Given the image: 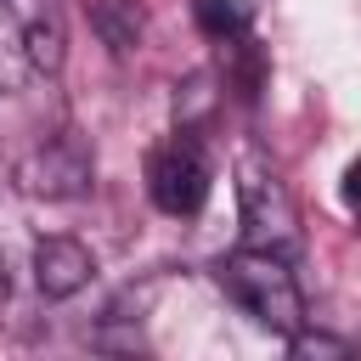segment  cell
Listing matches in <instances>:
<instances>
[{
    "label": "cell",
    "mask_w": 361,
    "mask_h": 361,
    "mask_svg": "<svg viewBox=\"0 0 361 361\" xmlns=\"http://www.w3.org/2000/svg\"><path fill=\"white\" fill-rule=\"evenodd\" d=\"M209 180L214 175H209V158L192 130H175L164 147L147 152V197L175 220H186L209 203Z\"/></svg>",
    "instance_id": "3"
},
{
    "label": "cell",
    "mask_w": 361,
    "mask_h": 361,
    "mask_svg": "<svg viewBox=\"0 0 361 361\" xmlns=\"http://www.w3.org/2000/svg\"><path fill=\"white\" fill-rule=\"evenodd\" d=\"M237 203H243V248H271L282 259L299 254V209L271 169L243 164L237 169Z\"/></svg>",
    "instance_id": "2"
},
{
    "label": "cell",
    "mask_w": 361,
    "mask_h": 361,
    "mask_svg": "<svg viewBox=\"0 0 361 361\" xmlns=\"http://www.w3.org/2000/svg\"><path fill=\"white\" fill-rule=\"evenodd\" d=\"M96 180V152L62 130V135H45L39 147H28L17 158V186L28 197H45V203H68V197H85Z\"/></svg>",
    "instance_id": "4"
},
{
    "label": "cell",
    "mask_w": 361,
    "mask_h": 361,
    "mask_svg": "<svg viewBox=\"0 0 361 361\" xmlns=\"http://www.w3.org/2000/svg\"><path fill=\"white\" fill-rule=\"evenodd\" d=\"M96 276V254L79 237H39L34 243V288L45 299H73Z\"/></svg>",
    "instance_id": "6"
},
{
    "label": "cell",
    "mask_w": 361,
    "mask_h": 361,
    "mask_svg": "<svg viewBox=\"0 0 361 361\" xmlns=\"http://www.w3.org/2000/svg\"><path fill=\"white\" fill-rule=\"evenodd\" d=\"M6 6V23L17 34V51L34 73H62V56H68V28H62V0H0Z\"/></svg>",
    "instance_id": "5"
},
{
    "label": "cell",
    "mask_w": 361,
    "mask_h": 361,
    "mask_svg": "<svg viewBox=\"0 0 361 361\" xmlns=\"http://www.w3.org/2000/svg\"><path fill=\"white\" fill-rule=\"evenodd\" d=\"M288 355H299V361H327V355H361V344L355 338H333V333H310V327H299V333H288Z\"/></svg>",
    "instance_id": "9"
},
{
    "label": "cell",
    "mask_w": 361,
    "mask_h": 361,
    "mask_svg": "<svg viewBox=\"0 0 361 361\" xmlns=\"http://www.w3.org/2000/svg\"><path fill=\"white\" fill-rule=\"evenodd\" d=\"M192 23L203 39H243L248 23H254V6L248 0H192Z\"/></svg>",
    "instance_id": "8"
},
{
    "label": "cell",
    "mask_w": 361,
    "mask_h": 361,
    "mask_svg": "<svg viewBox=\"0 0 361 361\" xmlns=\"http://www.w3.org/2000/svg\"><path fill=\"white\" fill-rule=\"evenodd\" d=\"M90 23H96V34H102V45L113 56H130L141 45V6L135 0H96Z\"/></svg>",
    "instance_id": "7"
},
{
    "label": "cell",
    "mask_w": 361,
    "mask_h": 361,
    "mask_svg": "<svg viewBox=\"0 0 361 361\" xmlns=\"http://www.w3.org/2000/svg\"><path fill=\"white\" fill-rule=\"evenodd\" d=\"M214 282H220V293H226L243 316H254L259 327H271V333H282V338L305 327V293H299L293 265H288L282 254H271V248H237V254H226V259L214 265Z\"/></svg>",
    "instance_id": "1"
},
{
    "label": "cell",
    "mask_w": 361,
    "mask_h": 361,
    "mask_svg": "<svg viewBox=\"0 0 361 361\" xmlns=\"http://www.w3.org/2000/svg\"><path fill=\"white\" fill-rule=\"evenodd\" d=\"M344 203H350V214H361V158H350V169H344Z\"/></svg>",
    "instance_id": "10"
}]
</instances>
